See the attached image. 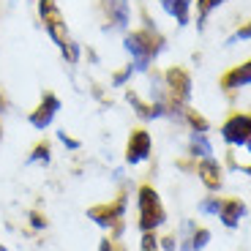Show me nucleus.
Masks as SVG:
<instances>
[{
  "instance_id": "nucleus-1",
  "label": "nucleus",
  "mask_w": 251,
  "mask_h": 251,
  "mask_svg": "<svg viewBox=\"0 0 251 251\" xmlns=\"http://www.w3.org/2000/svg\"><path fill=\"white\" fill-rule=\"evenodd\" d=\"M38 17H41L44 33L52 38V44H55L60 52L69 50V44L74 41V38L69 36V27H66V22H63L60 6H57L55 0H38Z\"/></svg>"
},
{
  "instance_id": "nucleus-2",
  "label": "nucleus",
  "mask_w": 251,
  "mask_h": 251,
  "mask_svg": "<svg viewBox=\"0 0 251 251\" xmlns=\"http://www.w3.org/2000/svg\"><path fill=\"white\" fill-rule=\"evenodd\" d=\"M137 205H139V229H142V232H156L158 226L167 221L161 197H158V191L153 186H142V188H139Z\"/></svg>"
},
{
  "instance_id": "nucleus-3",
  "label": "nucleus",
  "mask_w": 251,
  "mask_h": 251,
  "mask_svg": "<svg viewBox=\"0 0 251 251\" xmlns=\"http://www.w3.org/2000/svg\"><path fill=\"white\" fill-rule=\"evenodd\" d=\"M123 47L134 60V71H148L151 63H153V57L158 55V50H161V44H158L148 30L128 33V36L123 38Z\"/></svg>"
},
{
  "instance_id": "nucleus-4",
  "label": "nucleus",
  "mask_w": 251,
  "mask_h": 251,
  "mask_svg": "<svg viewBox=\"0 0 251 251\" xmlns=\"http://www.w3.org/2000/svg\"><path fill=\"white\" fill-rule=\"evenodd\" d=\"M57 109H60V99H57L55 93H44L41 96V101H38V107L30 112V126L33 128H38V131H44V128H50L52 120H55Z\"/></svg>"
},
{
  "instance_id": "nucleus-5",
  "label": "nucleus",
  "mask_w": 251,
  "mask_h": 251,
  "mask_svg": "<svg viewBox=\"0 0 251 251\" xmlns=\"http://www.w3.org/2000/svg\"><path fill=\"white\" fill-rule=\"evenodd\" d=\"M221 137L226 145H246L251 137V118L249 115H232L221 126Z\"/></svg>"
},
{
  "instance_id": "nucleus-6",
  "label": "nucleus",
  "mask_w": 251,
  "mask_h": 251,
  "mask_svg": "<svg viewBox=\"0 0 251 251\" xmlns=\"http://www.w3.org/2000/svg\"><path fill=\"white\" fill-rule=\"evenodd\" d=\"M153 151V139L148 131H142V128H137V131H131V137H128V145H126V161L131 164H142L145 158L151 156Z\"/></svg>"
},
{
  "instance_id": "nucleus-7",
  "label": "nucleus",
  "mask_w": 251,
  "mask_h": 251,
  "mask_svg": "<svg viewBox=\"0 0 251 251\" xmlns=\"http://www.w3.org/2000/svg\"><path fill=\"white\" fill-rule=\"evenodd\" d=\"M123 213H126V200H118L115 205H96V207H90L88 219H93L96 224L104 226V229H112V226L123 219Z\"/></svg>"
},
{
  "instance_id": "nucleus-8",
  "label": "nucleus",
  "mask_w": 251,
  "mask_h": 251,
  "mask_svg": "<svg viewBox=\"0 0 251 251\" xmlns=\"http://www.w3.org/2000/svg\"><path fill=\"white\" fill-rule=\"evenodd\" d=\"M164 79H167V88H170L175 104H186L188 96H191V76L183 69H170Z\"/></svg>"
},
{
  "instance_id": "nucleus-9",
  "label": "nucleus",
  "mask_w": 251,
  "mask_h": 251,
  "mask_svg": "<svg viewBox=\"0 0 251 251\" xmlns=\"http://www.w3.org/2000/svg\"><path fill=\"white\" fill-rule=\"evenodd\" d=\"M104 11H107V19L112 22L115 30L128 27V19H131V3L128 0H104Z\"/></svg>"
},
{
  "instance_id": "nucleus-10",
  "label": "nucleus",
  "mask_w": 251,
  "mask_h": 251,
  "mask_svg": "<svg viewBox=\"0 0 251 251\" xmlns=\"http://www.w3.org/2000/svg\"><path fill=\"white\" fill-rule=\"evenodd\" d=\"M197 175H200V180L205 183L210 191H216V188H221V167H219V161H216L213 156L210 158H202V164L197 167Z\"/></svg>"
},
{
  "instance_id": "nucleus-11",
  "label": "nucleus",
  "mask_w": 251,
  "mask_h": 251,
  "mask_svg": "<svg viewBox=\"0 0 251 251\" xmlns=\"http://www.w3.org/2000/svg\"><path fill=\"white\" fill-rule=\"evenodd\" d=\"M246 216V205L240 200H226L224 205H221L219 210V219L224 226H229V229H235V226L240 224V219Z\"/></svg>"
},
{
  "instance_id": "nucleus-12",
  "label": "nucleus",
  "mask_w": 251,
  "mask_h": 251,
  "mask_svg": "<svg viewBox=\"0 0 251 251\" xmlns=\"http://www.w3.org/2000/svg\"><path fill=\"white\" fill-rule=\"evenodd\" d=\"M191 3L194 0H161L164 11L175 17L177 25H188V17H191Z\"/></svg>"
},
{
  "instance_id": "nucleus-13",
  "label": "nucleus",
  "mask_w": 251,
  "mask_h": 251,
  "mask_svg": "<svg viewBox=\"0 0 251 251\" xmlns=\"http://www.w3.org/2000/svg\"><path fill=\"white\" fill-rule=\"evenodd\" d=\"M243 85H251V60L243 63V66H238V69H232L224 76V88H229V90L243 88Z\"/></svg>"
},
{
  "instance_id": "nucleus-14",
  "label": "nucleus",
  "mask_w": 251,
  "mask_h": 251,
  "mask_svg": "<svg viewBox=\"0 0 251 251\" xmlns=\"http://www.w3.org/2000/svg\"><path fill=\"white\" fill-rule=\"evenodd\" d=\"M126 99H128V104L137 109L139 118H145V120H153V118H161V115H164V104H153V107H148V104H142V101H139L137 93H131V90L126 93Z\"/></svg>"
},
{
  "instance_id": "nucleus-15",
  "label": "nucleus",
  "mask_w": 251,
  "mask_h": 251,
  "mask_svg": "<svg viewBox=\"0 0 251 251\" xmlns=\"http://www.w3.org/2000/svg\"><path fill=\"white\" fill-rule=\"evenodd\" d=\"M191 153L200 156V158H210V156H213V145L207 142L205 131H194V134H191Z\"/></svg>"
},
{
  "instance_id": "nucleus-16",
  "label": "nucleus",
  "mask_w": 251,
  "mask_h": 251,
  "mask_svg": "<svg viewBox=\"0 0 251 251\" xmlns=\"http://www.w3.org/2000/svg\"><path fill=\"white\" fill-rule=\"evenodd\" d=\"M50 161H52V151L47 142H38L33 148V153L27 156V164H50Z\"/></svg>"
},
{
  "instance_id": "nucleus-17",
  "label": "nucleus",
  "mask_w": 251,
  "mask_h": 251,
  "mask_svg": "<svg viewBox=\"0 0 251 251\" xmlns=\"http://www.w3.org/2000/svg\"><path fill=\"white\" fill-rule=\"evenodd\" d=\"M224 0H197V8H200V27L205 25V19H207V14L213 11V8H219Z\"/></svg>"
},
{
  "instance_id": "nucleus-18",
  "label": "nucleus",
  "mask_w": 251,
  "mask_h": 251,
  "mask_svg": "<svg viewBox=\"0 0 251 251\" xmlns=\"http://www.w3.org/2000/svg\"><path fill=\"white\" fill-rule=\"evenodd\" d=\"M221 205H224V200H219V197H210V200L200 202V213H207V216H219Z\"/></svg>"
},
{
  "instance_id": "nucleus-19",
  "label": "nucleus",
  "mask_w": 251,
  "mask_h": 251,
  "mask_svg": "<svg viewBox=\"0 0 251 251\" xmlns=\"http://www.w3.org/2000/svg\"><path fill=\"white\" fill-rule=\"evenodd\" d=\"M207 240H210V229H197L191 235V251H202L207 246Z\"/></svg>"
},
{
  "instance_id": "nucleus-20",
  "label": "nucleus",
  "mask_w": 251,
  "mask_h": 251,
  "mask_svg": "<svg viewBox=\"0 0 251 251\" xmlns=\"http://www.w3.org/2000/svg\"><path fill=\"white\" fill-rule=\"evenodd\" d=\"M139 251H158V238H156V232H142Z\"/></svg>"
},
{
  "instance_id": "nucleus-21",
  "label": "nucleus",
  "mask_w": 251,
  "mask_h": 251,
  "mask_svg": "<svg viewBox=\"0 0 251 251\" xmlns=\"http://www.w3.org/2000/svg\"><path fill=\"white\" fill-rule=\"evenodd\" d=\"M57 139H60L69 151H79V139H74V137H69L66 131H57Z\"/></svg>"
},
{
  "instance_id": "nucleus-22",
  "label": "nucleus",
  "mask_w": 251,
  "mask_h": 251,
  "mask_svg": "<svg viewBox=\"0 0 251 251\" xmlns=\"http://www.w3.org/2000/svg\"><path fill=\"white\" fill-rule=\"evenodd\" d=\"M246 38H251V22H249V25H243L232 38H229V44H235V41H246Z\"/></svg>"
},
{
  "instance_id": "nucleus-23",
  "label": "nucleus",
  "mask_w": 251,
  "mask_h": 251,
  "mask_svg": "<svg viewBox=\"0 0 251 251\" xmlns=\"http://www.w3.org/2000/svg\"><path fill=\"white\" fill-rule=\"evenodd\" d=\"M188 120H191V126H194V131H207V123L202 118H197V115H188Z\"/></svg>"
},
{
  "instance_id": "nucleus-24",
  "label": "nucleus",
  "mask_w": 251,
  "mask_h": 251,
  "mask_svg": "<svg viewBox=\"0 0 251 251\" xmlns=\"http://www.w3.org/2000/svg\"><path fill=\"white\" fill-rule=\"evenodd\" d=\"M30 224L36 226V229H44L47 221H44V216H41V213H30Z\"/></svg>"
},
{
  "instance_id": "nucleus-25",
  "label": "nucleus",
  "mask_w": 251,
  "mask_h": 251,
  "mask_svg": "<svg viewBox=\"0 0 251 251\" xmlns=\"http://www.w3.org/2000/svg\"><path fill=\"white\" fill-rule=\"evenodd\" d=\"M158 246H161L164 251H175V249H177V240H175V238H164Z\"/></svg>"
},
{
  "instance_id": "nucleus-26",
  "label": "nucleus",
  "mask_w": 251,
  "mask_h": 251,
  "mask_svg": "<svg viewBox=\"0 0 251 251\" xmlns=\"http://www.w3.org/2000/svg\"><path fill=\"white\" fill-rule=\"evenodd\" d=\"M128 76H131V66H128L126 71H120V74H115V85H123V82L128 79Z\"/></svg>"
},
{
  "instance_id": "nucleus-27",
  "label": "nucleus",
  "mask_w": 251,
  "mask_h": 251,
  "mask_svg": "<svg viewBox=\"0 0 251 251\" xmlns=\"http://www.w3.org/2000/svg\"><path fill=\"white\" fill-rule=\"evenodd\" d=\"M99 251H115V249H112V240H109V238H104V240L99 243Z\"/></svg>"
},
{
  "instance_id": "nucleus-28",
  "label": "nucleus",
  "mask_w": 251,
  "mask_h": 251,
  "mask_svg": "<svg viewBox=\"0 0 251 251\" xmlns=\"http://www.w3.org/2000/svg\"><path fill=\"white\" fill-rule=\"evenodd\" d=\"M246 148H249V153H251V137H249V142H246Z\"/></svg>"
},
{
  "instance_id": "nucleus-29",
  "label": "nucleus",
  "mask_w": 251,
  "mask_h": 251,
  "mask_svg": "<svg viewBox=\"0 0 251 251\" xmlns=\"http://www.w3.org/2000/svg\"><path fill=\"white\" fill-rule=\"evenodd\" d=\"M11 3H27V0H11Z\"/></svg>"
},
{
  "instance_id": "nucleus-30",
  "label": "nucleus",
  "mask_w": 251,
  "mask_h": 251,
  "mask_svg": "<svg viewBox=\"0 0 251 251\" xmlns=\"http://www.w3.org/2000/svg\"><path fill=\"white\" fill-rule=\"evenodd\" d=\"M0 251H8V249H6V246H3V243H0Z\"/></svg>"
},
{
  "instance_id": "nucleus-31",
  "label": "nucleus",
  "mask_w": 251,
  "mask_h": 251,
  "mask_svg": "<svg viewBox=\"0 0 251 251\" xmlns=\"http://www.w3.org/2000/svg\"><path fill=\"white\" fill-rule=\"evenodd\" d=\"M0 109H3V96H0Z\"/></svg>"
}]
</instances>
